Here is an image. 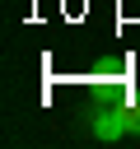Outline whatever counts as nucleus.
Returning a JSON list of instances; mask_svg holds the SVG:
<instances>
[{"label":"nucleus","mask_w":140,"mask_h":149,"mask_svg":"<svg viewBox=\"0 0 140 149\" xmlns=\"http://www.w3.org/2000/svg\"><path fill=\"white\" fill-rule=\"evenodd\" d=\"M93 135H98V140H121V135H131V130H126V102H103V107L93 112Z\"/></svg>","instance_id":"1"},{"label":"nucleus","mask_w":140,"mask_h":149,"mask_svg":"<svg viewBox=\"0 0 140 149\" xmlns=\"http://www.w3.org/2000/svg\"><path fill=\"white\" fill-rule=\"evenodd\" d=\"M126 130H131V135H140V88L126 98Z\"/></svg>","instance_id":"2"}]
</instances>
